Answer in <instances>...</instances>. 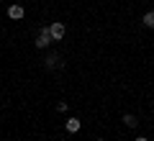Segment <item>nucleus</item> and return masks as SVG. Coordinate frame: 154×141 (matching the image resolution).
I'll return each instance as SVG.
<instances>
[{
  "label": "nucleus",
  "instance_id": "obj_1",
  "mask_svg": "<svg viewBox=\"0 0 154 141\" xmlns=\"http://www.w3.org/2000/svg\"><path fill=\"white\" fill-rule=\"evenodd\" d=\"M49 44H51L49 26H41V28H38V36H36V49H46Z\"/></svg>",
  "mask_w": 154,
  "mask_h": 141
},
{
  "label": "nucleus",
  "instance_id": "obj_10",
  "mask_svg": "<svg viewBox=\"0 0 154 141\" xmlns=\"http://www.w3.org/2000/svg\"><path fill=\"white\" fill-rule=\"evenodd\" d=\"M95 141H105V139H95Z\"/></svg>",
  "mask_w": 154,
  "mask_h": 141
},
{
  "label": "nucleus",
  "instance_id": "obj_2",
  "mask_svg": "<svg viewBox=\"0 0 154 141\" xmlns=\"http://www.w3.org/2000/svg\"><path fill=\"white\" fill-rule=\"evenodd\" d=\"M49 33H51V41H62V38H64V33H67V26L62 21H54L49 26Z\"/></svg>",
  "mask_w": 154,
  "mask_h": 141
},
{
  "label": "nucleus",
  "instance_id": "obj_5",
  "mask_svg": "<svg viewBox=\"0 0 154 141\" xmlns=\"http://www.w3.org/2000/svg\"><path fill=\"white\" fill-rule=\"evenodd\" d=\"M64 128L69 131V133H77V131L82 128V123H80V118H67V123H64Z\"/></svg>",
  "mask_w": 154,
  "mask_h": 141
},
{
  "label": "nucleus",
  "instance_id": "obj_6",
  "mask_svg": "<svg viewBox=\"0 0 154 141\" xmlns=\"http://www.w3.org/2000/svg\"><path fill=\"white\" fill-rule=\"evenodd\" d=\"M123 126H126V128H136V126H139V118H136L134 113H126V115H123Z\"/></svg>",
  "mask_w": 154,
  "mask_h": 141
},
{
  "label": "nucleus",
  "instance_id": "obj_9",
  "mask_svg": "<svg viewBox=\"0 0 154 141\" xmlns=\"http://www.w3.org/2000/svg\"><path fill=\"white\" fill-rule=\"evenodd\" d=\"M134 141H149V139H146V136H136V139H134Z\"/></svg>",
  "mask_w": 154,
  "mask_h": 141
},
{
  "label": "nucleus",
  "instance_id": "obj_3",
  "mask_svg": "<svg viewBox=\"0 0 154 141\" xmlns=\"http://www.w3.org/2000/svg\"><path fill=\"white\" fill-rule=\"evenodd\" d=\"M44 67H46V69H59V67H62V57H59V54H54V51H51V54H46Z\"/></svg>",
  "mask_w": 154,
  "mask_h": 141
},
{
  "label": "nucleus",
  "instance_id": "obj_8",
  "mask_svg": "<svg viewBox=\"0 0 154 141\" xmlns=\"http://www.w3.org/2000/svg\"><path fill=\"white\" fill-rule=\"evenodd\" d=\"M57 110H59V113H67V110H69V103H57Z\"/></svg>",
  "mask_w": 154,
  "mask_h": 141
},
{
  "label": "nucleus",
  "instance_id": "obj_4",
  "mask_svg": "<svg viewBox=\"0 0 154 141\" xmlns=\"http://www.w3.org/2000/svg\"><path fill=\"white\" fill-rule=\"evenodd\" d=\"M23 16H26V11H23L21 5H11L8 8V18H13V21H21Z\"/></svg>",
  "mask_w": 154,
  "mask_h": 141
},
{
  "label": "nucleus",
  "instance_id": "obj_7",
  "mask_svg": "<svg viewBox=\"0 0 154 141\" xmlns=\"http://www.w3.org/2000/svg\"><path fill=\"white\" fill-rule=\"evenodd\" d=\"M141 21H144V26H146V28H154V11L144 13V18H141Z\"/></svg>",
  "mask_w": 154,
  "mask_h": 141
}]
</instances>
